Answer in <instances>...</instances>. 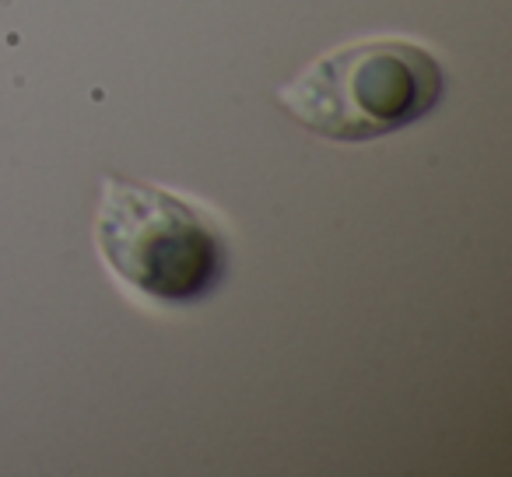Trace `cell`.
<instances>
[{"label": "cell", "instance_id": "1", "mask_svg": "<svg viewBox=\"0 0 512 477\" xmlns=\"http://www.w3.org/2000/svg\"><path fill=\"white\" fill-rule=\"evenodd\" d=\"M95 243L116 278L165 306L211 299L232 264L218 221L155 183L102 179Z\"/></svg>", "mask_w": 512, "mask_h": 477}, {"label": "cell", "instance_id": "2", "mask_svg": "<svg viewBox=\"0 0 512 477\" xmlns=\"http://www.w3.org/2000/svg\"><path fill=\"white\" fill-rule=\"evenodd\" d=\"M446 95L439 60L404 39L323 53L278 92V106L327 141H376L425 120Z\"/></svg>", "mask_w": 512, "mask_h": 477}]
</instances>
